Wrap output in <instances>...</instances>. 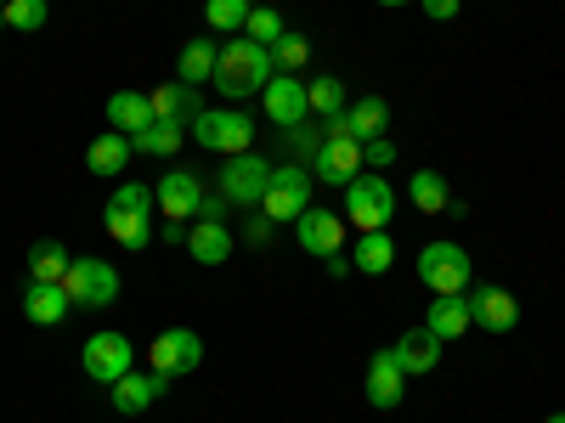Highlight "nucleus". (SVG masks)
Segmentation results:
<instances>
[{"label":"nucleus","instance_id":"36","mask_svg":"<svg viewBox=\"0 0 565 423\" xmlns=\"http://www.w3.org/2000/svg\"><path fill=\"white\" fill-rule=\"evenodd\" d=\"M418 7H424V18H436V23L458 18V0H418Z\"/></svg>","mask_w":565,"mask_h":423},{"label":"nucleus","instance_id":"3","mask_svg":"<svg viewBox=\"0 0 565 423\" xmlns=\"http://www.w3.org/2000/svg\"><path fill=\"white\" fill-rule=\"evenodd\" d=\"M311 186H317V175H311L306 164H282V170H271V186H266V198H260V215H266L271 226L300 220V215L311 209Z\"/></svg>","mask_w":565,"mask_h":423},{"label":"nucleus","instance_id":"19","mask_svg":"<svg viewBox=\"0 0 565 423\" xmlns=\"http://www.w3.org/2000/svg\"><path fill=\"white\" fill-rule=\"evenodd\" d=\"M68 311H74V300H68L63 282H29V294H23V316H29L34 327H57Z\"/></svg>","mask_w":565,"mask_h":423},{"label":"nucleus","instance_id":"27","mask_svg":"<svg viewBox=\"0 0 565 423\" xmlns=\"http://www.w3.org/2000/svg\"><path fill=\"white\" fill-rule=\"evenodd\" d=\"M181 141H186V124L153 119L148 130H136V135H130V148H136V153H148V159H175V153H181Z\"/></svg>","mask_w":565,"mask_h":423},{"label":"nucleus","instance_id":"9","mask_svg":"<svg viewBox=\"0 0 565 423\" xmlns=\"http://www.w3.org/2000/svg\"><path fill=\"white\" fill-rule=\"evenodd\" d=\"M362 141L356 135H322L317 141V153H311V175L328 181V186H351L362 175Z\"/></svg>","mask_w":565,"mask_h":423},{"label":"nucleus","instance_id":"25","mask_svg":"<svg viewBox=\"0 0 565 423\" xmlns=\"http://www.w3.org/2000/svg\"><path fill=\"white\" fill-rule=\"evenodd\" d=\"M130 135H119V130H103L97 141L85 148V164H90V175H119L125 164H130Z\"/></svg>","mask_w":565,"mask_h":423},{"label":"nucleus","instance_id":"12","mask_svg":"<svg viewBox=\"0 0 565 423\" xmlns=\"http://www.w3.org/2000/svg\"><path fill=\"white\" fill-rule=\"evenodd\" d=\"M260 102H266V119H271V124H300V119L311 113L306 79H295V74H271L266 90H260Z\"/></svg>","mask_w":565,"mask_h":423},{"label":"nucleus","instance_id":"29","mask_svg":"<svg viewBox=\"0 0 565 423\" xmlns=\"http://www.w3.org/2000/svg\"><path fill=\"white\" fill-rule=\"evenodd\" d=\"M68 265H74V254H68L63 243H52V238L29 249V282H63Z\"/></svg>","mask_w":565,"mask_h":423},{"label":"nucleus","instance_id":"26","mask_svg":"<svg viewBox=\"0 0 565 423\" xmlns=\"http://www.w3.org/2000/svg\"><path fill=\"white\" fill-rule=\"evenodd\" d=\"M215 57H221V45H215V40H186V45H181V57H175V79H181V85H204V79H215Z\"/></svg>","mask_w":565,"mask_h":423},{"label":"nucleus","instance_id":"31","mask_svg":"<svg viewBox=\"0 0 565 423\" xmlns=\"http://www.w3.org/2000/svg\"><path fill=\"white\" fill-rule=\"evenodd\" d=\"M306 102H311V113H322V119H340V113H345V79H334V74L306 79Z\"/></svg>","mask_w":565,"mask_h":423},{"label":"nucleus","instance_id":"22","mask_svg":"<svg viewBox=\"0 0 565 423\" xmlns=\"http://www.w3.org/2000/svg\"><path fill=\"white\" fill-rule=\"evenodd\" d=\"M407 198H413V209H418V215H447V209H452V186H447V175H441V170H413Z\"/></svg>","mask_w":565,"mask_h":423},{"label":"nucleus","instance_id":"30","mask_svg":"<svg viewBox=\"0 0 565 423\" xmlns=\"http://www.w3.org/2000/svg\"><path fill=\"white\" fill-rule=\"evenodd\" d=\"M345 119H351V135H356V141H373V135H385L391 108H385L380 97H362V102H351V108H345Z\"/></svg>","mask_w":565,"mask_h":423},{"label":"nucleus","instance_id":"24","mask_svg":"<svg viewBox=\"0 0 565 423\" xmlns=\"http://www.w3.org/2000/svg\"><path fill=\"white\" fill-rule=\"evenodd\" d=\"M108 124H114L119 135L148 130V124H153V102L141 97V90H114V97H108Z\"/></svg>","mask_w":565,"mask_h":423},{"label":"nucleus","instance_id":"6","mask_svg":"<svg viewBox=\"0 0 565 423\" xmlns=\"http://www.w3.org/2000/svg\"><path fill=\"white\" fill-rule=\"evenodd\" d=\"M63 289L74 300V311H103L119 300V271L108 260H74L68 276H63Z\"/></svg>","mask_w":565,"mask_h":423},{"label":"nucleus","instance_id":"7","mask_svg":"<svg viewBox=\"0 0 565 423\" xmlns=\"http://www.w3.org/2000/svg\"><path fill=\"white\" fill-rule=\"evenodd\" d=\"M193 141L210 153H249V141H255V124L244 108H221V113H199L193 119Z\"/></svg>","mask_w":565,"mask_h":423},{"label":"nucleus","instance_id":"4","mask_svg":"<svg viewBox=\"0 0 565 423\" xmlns=\"http://www.w3.org/2000/svg\"><path fill=\"white\" fill-rule=\"evenodd\" d=\"M396 215V193H391V181L385 175H356L345 186V220L362 226V231H385Z\"/></svg>","mask_w":565,"mask_h":423},{"label":"nucleus","instance_id":"1","mask_svg":"<svg viewBox=\"0 0 565 423\" xmlns=\"http://www.w3.org/2000/svg\"><path fill=\"white\" fill-rule=\"evenodd\" d=\"M277 68H271V52L266 45H255V40H232V45H221V57H215V90L221 97H232V102H244V97H255V90H266V79H271Z\"/></svg>","mask_w":565,"mask_h":423},{"label":"nucleus","instance_id":"37","mask_svg":"<svg viewBox=\"0 0 565 423\" xmlns=\"http://www.w3.org/2000/svg\"><path fill=\"white\" fill-rule=\"evenodd\" d=\"M226 209H232L226 198H204V204H199V215H204V220H226Z\"/></svg>","mask_w":565,"mask_h":423},{"label":"nucleus","instance_id":"15","mask_svg":"<svg viewBox=\"0 0 565 423\" xmlns=\"http://www.w3.org/2000/svg\"><path fill=\"white\" fill-rule=\"evenodd\" d=\"M402 395H407L402 361L391 350H373V361H367V401L380 406V412H391V406H402Z\"/></svg>","mask_w":565,"mask_h":423},{"label":"nucleus","instance_id":"33","mask_svg":"<svg viewBox=\"0 0 565 423\" xmlns=\"http://www.w3.org/2000/svg\"><path fill=\"white\" fill-rule=\"evenodd\" d=\"M306 63H311V45H306L300 34H282V40L271 45V68H277V74H300Z\"/></svg>","mask_w":565,"mask_h":423},{"label":"nucleus","instance_id":"18","mask_svg":"<svg viewBox=\"0 0 565 423\" xmlns=\"http://www.w3.org/2000/svg\"><path fill=\"white\" fill-rule=\"evenodd\" d=\"M469 316H476V327H487V334H509V327L521 322V305L503 289H476L469 294Z\"/></svg>","mask_w":565,"mask_h":423},{"label":"nucleus","instance_id":"35","mask_svg":"<svg viewBox=\"0 0 565 423\" xmlns=\"http://www.w3.org/2000/svg\"><path fill=\"white\" fill-rule=\"evenodd\" d=\"M7 29H23V34L45 29V0H7Z\"/></svg>","mask_w":565,"mask_h":423},{"label":"nucleus","instance_id":"8","mask_svg":"<svg viewBox=\"0 0 565 423\" xmlns=\"http://www.w3.org/2000/svg\"><path fill=\"white\" fill-rule=\"evenodd\" d=\"M79 361H85V379L90 384H119L125 372L136 367V350H130L125 334H90L85 350H79Z\"/></svg>","mask_w":565,"mask_h":423},{"label":"nucleus","instance_id":"2","mask_svg":"<svg viewBox=\"0 0 565 423\" xmlns=\"http://www.w3.org/2000/svg\"><path fill=\"white\" fill-rule=\"evenodd\" d=\"M153 186H141V181H125L119 193L108 198L103 209V226H108V238L119 249H148L153 243V226H148V209H153Z\"/></svg>","mask_w":565,"mask_h":423},{"label":"nucleus","instance_id":"38","mask_svg":"<svg viewBox=\"0 0 565 423\" xmlns=\"http://www.w3.org/2000/svg\"><path fill=\"white\" fill-rule=\"evenodd\" d=\"M159 238H164V243H186V220H164Z\"/></svg>","mask_w":565,"mask_h":423},{"label":"nucleus","instance_id":"11","mask_svg":"<svg viewBox=\"0 0 565 423\" xmlns=\"http://www.w3.org/2000/svg\"><path fill=\"white\" fill-rule=\"evenodd\" d=\"M204 361V339L193 327H164V334L148 345V367L164 372V379H181V372H193Z\"/></svg>","mask_w":565,"mask_h":423},{"label":"nucleus","instance_id":"40","mask_svg":"<svg viewBox=\"0 0 565 423\" xmlns=\"http://www.w3.org/2000/svg\"><path fill=\"white\" fill-rule=\"evenodd\" d=\"M380 7H407V0H380Z\"/></svg>","mask_w":565,"mask_h":423},{"label":"nucleus","instance_id":"5","mask_svg":"<svg viewBox=\"0 0 565 423\" xmlns=\"http://www.w3.org/2000/svg\"><path fill=\"white\" fill-rule=\"evenodd\" d=\"M469 271H476V260H469L458 243H424L418 249V282L430 294H463Z\"/></svg>","mask_w":565,"mask_h":423},{"label":"nucleus","instance_id":"16","mask_svg":"<svg viewBox=\"0 0 565 423\" xmlns=\"http://www.w3.org/2000/svg\"><path fill=\"white\" fill-rule=\"evenodd\" d=\"M164 384H170L164 372H153V367H148V372H136V367H130L125 379H119V384H108V390H114V406H119L125 417H136V412H148V406L164 395Z\"/></svg>","mask_w":565,"mask_h":423},{"label":"nucleus","instance_id":"10","mask_svg":"<svg viewBox=\"0 0 565 423\" xmlns=\"http://www.w3.org/2000/svg\"><path fill=\"white\" fill-rule=\"evenodd\" d=\"M271 170L260 153H232L226 170H221V198L226 204H260L266 198V186H271Z\"/></svg>","mask_w":565,"mask_h":423},{"label":"nucleus","instance_id":"20","mask_svg":"<svg viewBox=\"0 0 565 423\" xmlns=\"http://www.w3.org/2000/svg\"><path fill=\"white\" fill-rule=\"evenodd\" d=\"M148 102H153V119H170V124H186V130H193V119L204 113L199 108V85H181V79L159 85Z\"/></svg>","mask_w":565,"mask_h":423},{"label":"nucleus","instance_id":"34","mask_svg":"<svg viewBox=\"0 0 565 423\" xmlns=\"http://www.w3.org/2000/svg\"><path fill=\"white\" fill-rule=\"evenodd\" d=\"M282 34H289V29H282V18H277L271 7H255V12H249V23H244V40L266 45V52H271V45H277Z\"/></svg>","mask_w":565,"mask_h":423},{"label":"nucleus","instance_id":"23","mask_svg":"<svg viewBox=\"0 0 565 423\" xmlns=\"http://www.w3.org/2000/svg\"><path fill=\"white\" fill-rule=\"evenodd\" d=\"M186 249H193L199 265H226V260H232V231H226V220H199L193 231H186Z\"/></svg>","mask_w":565,"mask_h":423},{"label":"nucleus","instance_id":"39","mask_svg":"<svg viewBox=\"0 0 565 423\" xmlns=\"http://www.w3.org/2000/svg\"><path fill=\"white\" fill-rule=\"evenodd\" d=\"M543 423H565V412H548V417H543Z\"/></svg>","mask_w":565,"mask_h":423},{"label":"nucleus","instance_id":"13","mask_svg":"<svg viewBox=\"0 0 565 423\" xmlns=\"http://www.w3.org/2000/svg\"><path fill=\"white\" fill-rule=\"evenodd\" d=\"M295 238H300V249H306V254H317V260L340 254V243H345V215L306 209V215L295 220Z\"/></svg>","mask_w":565,"mask_h":423},{"label":"nucleus","instance_id":"17","mask_svg":"<svg viewBox=\"0 0 565 423\" xmlns=\"http://www.w3.org/2000/svg\"><path fill=\"white\" fill-rule=\"evenodd\" d=\"M424 327H430L441 345H452V339H463L469 327H476V316H469V300L463 294H436V305L424 311Z\"/></svg>","mask_w":565,"mask_h":423},{"label":"nucleus","instance_id":"21","mask_svg":"<svg viewBox=\"0 0 565 423\" xmlns=\"http://www.w3.org/2000/svg\"><path fill=\"white\" fill-rule=\"evenodd\" d=\"M391 356L402 361V372L413 379V372H430V367L441 361V339L430 334V327H407V334L391 345Z\"/></svg>","mask_w":565,"mask_h":423},{"label":"nucleus","instance_id":"32","mask_svg":"<svg viewBox=\"0 0 565 423\" xmlns=\"http://www.w3.org/2000/svg\"><path fill=\"white\" fill-rule=\"evenodd\" d=\"M249 12H255V0H204V23L221 34H244Z\"/></svg>","mask_w":565,"mask_h":423},{"label":"nucleus","instance_id":"28","mask_svg":"<svg viewBox=\"0 0 565 423\" xmlns=\"http://www.w3.org/2000/svg\"><path fill=\"white\" fill-rule=\"evenodd\" d=\"M351 265H356V271H367V276H385V271L396 265V243H391V231H362V243H356Z\"/></svg>","mask_w":565,"mask_h":423},{"label":"nucleus","instance_id":"41","mask_svg":"<svg viewBox=\"0 0 565 423\" xmlns=\"http://www.w3.org/2000/svg\"><path fill=\"white\" fill-rule=\"evenodd\" d=\"M0 29H7V7H0Z\"/></svg>","mask_w":565,"mask_h":423},{"label":"nucleus","instance_id":"42","mask_svg":"<svg viewBox=\"0 0 565 423\" xmlns=\"http://www.w3.org/2000/svg\"><path fill=\"white\" fill-rule=\"evenodd\" d=\"M0 7H7V0H0Z\"/></svg>","mask_w":565,"mask_h":423},{"label":"nucleus","instance_id":"14","mask_svg":"<svg viewBox=\"0 0 565 423\" xmlns=\"http://www.w3.org/2000/svg\"><path fill=\"white\" fill-rule=\"evenodd\" d=\"M153 198H159V215H170V220H193L199 204H204V186H199L193 170H170V175L153 186Z\"/></svg>","mask_w":565,"mask_h":423}]
</instances>
